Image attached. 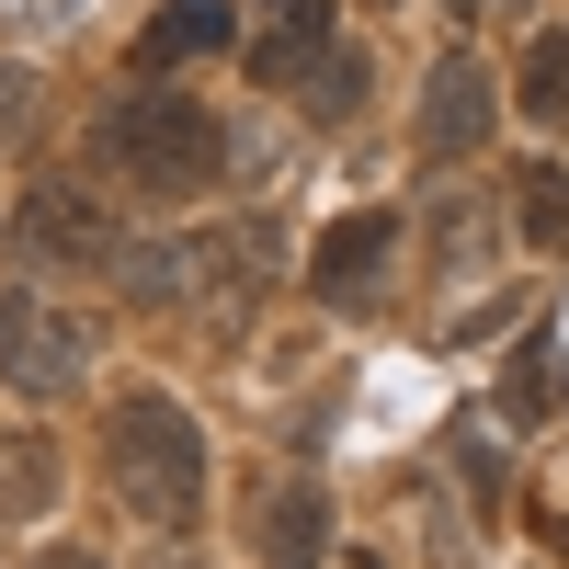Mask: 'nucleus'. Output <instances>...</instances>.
<instances>
[{
	"mask_svg": "<svg viewBox=\"0 0 569 569\" xmlns=\"http://www.w3.org/2000/svg\"><path fill=\"white\" fill-rule=\"evenodd\" d=\"M525 240H536V251H569V182H558V171L525 182Z\"/></svg>",
	"mask_w": 569,
	"mask_h": 569,
	"instance_id": "nucleus-16",
	"label": "nucleus"
},
{
	"mask_svg": "<svg viewBox=\"0 0 569 569\" xmlns=\"http://www.w3.org/2000/svg\"><path fill=\"white\" fill-rule=\"evenodd\" d=\"M114 206L91 194L80 171H34L23 194H12V262L34 273H114Z\"/></svg>",
	"mask_w": 569,
	"mask_h": 569,
	"instance_id": "nucleus-3",
	"label": "nucleus"
},
{
	"mask_svg": "<svg viewBox=\"0 0 569 569\" xmlns=\"http://www.w3.org/2000/svg\"><path fill=\"white\" fill-rule=\"evenodd\" d=\"M297 80H308V114H319V126L365 103V58H353V46H319V58H308Z\"/></svg>",
	"mask_w": 569,
	"mask_h": 569,
	"instance_id": "nucleus-14",
	"label": "nucleus"
},
{
	"mask_svg": "<svg viewBox=\"0 0 569 569\" xmlns=\"http://www.w3.org/2000/svg\"><path fill=\"white\" fill-rule=\"evenodd\" d=\"M490 126H501V80H490V58H479V46H445L433 80H421V160H445V171L479 160Z\"/></svg>",
	"mask_w": 569,
	"mask_h": 569,
	"instance_id": "nucleus-6",
	"label": "nucleus"
},
{
	"mask_svg": "<svg viewBox=\"0 0 569 569\" xmlns=\"http://www.w3.org/2000/svg\"><path fill=\"white\" fill-rule=\"evenodd\" d=\"M388 262H399V217H330L319 228V251H308V297L319 308H365L376 284H388Z\"/></svg>",
	"mask_w": 569,
	"mask_h": 569,
	"instance_id": "nucleus-7",
	"label": "nucleus"
},
{
	"mask_svg": "<svg viewBox=\"0 0 569 569\" xmlns=\"http://www.w3.org/2000/svg\"><path fill=\"white\" fill-rule=\"evenodd\" d=\"M46 501H58V445H46V433H0V512L34 525Z\"/></svg>",
	"mask_w": 569,
	"mask_h": 569,
	"instance_id": "nucleus-12",
	"label": "nucleus"
},
{
	"mask_svg": "<svg viewBox=\"0 0 569 569\" xmlns=\"http://www.w3.org/2000/svg\"><path fill=\"white\" fill-rule=\"evenodd\" d=\"M46 569H91V558H46Z\"/></svg>",
	"mask_w": 569,
	"mask_h": 569,
	"instance_id": "nucleus-19",
	"label": "nucleus"
},
{
	"mask_svg": "<svg viewBox=\"0 0 569 569\" xmlns=\"http://www.w3.org/2000/svg\"><path fill=\"white\" fill-rule=\"evenodd\" d=\"M353 569H376V558H353Z\"/></svg>",
	"mask_w": 569,
	"mask_h": 569,
	"instance_id": "nucleus-20",
	"label": "nucleus"
},
{
	"mask_svg": "<svg viewBox=\"0 0 569 569\" xmlns=\"http://www.w3.org/2000/svg\"><path fill=\"white\" fill-rule=\"evenodd\" d=\"M262 273H273V217H228L206 240H182V308H206V330H240Z\"/></svg>",
	"mask_w": 569,
	"mask_h": 569,
	"instance_id": "nucleus-5",
	"label": "nucleus"
},
{
	"mask_svg": "<svg viewBox=\"0 0 569 569\" xmlns=\"http://www.w3.org/2000/svg\"><path fill=\"white\" fill-rule=\"evenodd\" d=\"M91 149L114 160V182H126V194H160V206H182V194H206V182H217V160H228V126L194 103V91H171L160 69H137V91H114V103H103Z\"/></svg>",
	"mask_w": 569,
	"mask_h": 569,
	"instance_id": "nucleus-1",
	"label": "nucleus"
},
{
	"mask_svg": "<svg viewBox=\"0 0 569 569\" xmlns=\"http://www.w3.org/2000/svg\"><path fill=\"white\" fill-rule=\"evenodd\" d=\"M433 240H445L456 262H479V251H490V217H479V206H467V194H456V182H445V194H433Z\"/></svg>",
	"mask_w": 569,
	"mask_h": 569,
	"instance_id": "nucleus-17",
	"label": "nucleus"
},
{
	"mask_svg": "<svg viewBox=\"0 0 569 569\" xmlns=\"http://www.w3.org/2000/svg\"><path fill=\"white\" fill-rule=\"evenodd\" d=\"M330 46V0H262V80H297Z\"/></svg>",
	"mask_w": 569,
	"mask_h": 569,
	"instance_id": "nucleus-11",
	"label": "nucleus"
},
{
	"mask_svg": "<svg viewBox=\"0 0 569 569\" xmlns=\"http://www.w3.org/2000/svg\"><path fill=\"white\" fill-rule=\"evenodd\" d=\"M445 445H456V479H467V501L490 512V501H501V445H490V421H456Z\"/></svg>",
	"mask_w": 569,
	"mask_h": 569,
	"instance_id": "nucleus-15",
	"label": "nucleus"
},
{
	"mask_svg": "<svg viewBox=\"0 0 569 569\" xmlns=\"http://www.w3.org/2000/svg\"><path fill=\"white\" fill-rule=\"evenodd\" d=\"M512 103L536 126H569V34H536L525 46V80H512Z\"/></svg>",
	"mask_w": 569,
	"mask_h": 569,
	"instance_id": "nucleus-13",
	"label": "nucleus"
},
{
	"mask_svg": "<svg viewBox=\"0 0 569 569\" xmlns=\"http://www.w3.org/2000/svg\"><path fill=\"white\" fill-rule=\"evenodd\" d=\"M240 34V12L228 0H171V12H149V34H137V69H171V58H206V46Z\"/></svg>",
	"mask_w": 569,
	"mask_h": 569,
	"instance_id": "nucleus-10",
	"label": "nucleus"
},
{
	"mask_svg": "<svg viewBox=\"0 0 569 569\" xmlns=\"http://www.w3.org/2000/svg\"><path fill=\"white\" fill-rule=\"evenodd\" d=\"M558 410H569V365H558V330L536 319L501 365V421H558Z\"/></svg>",
	"mask_w": 569,
	"mask_h": 569,
	"instance_id": "nucleus-9",
	"label": "nucleus"
},
{
	"mask_svg": "<svg viewBox=\"0 0 569 569\" xmlns=\"http://www.w3.org/2000/svg\"><path fill=\"white\" fill-rule=\"evenodd\" d=\"M251 525H262V569H319V558H330V501H319V479H273Z\"/></svg>",
	"mask_w": 569,
	"mask_h": 569,
	"instance_id": "nucleus-8",
	"label": "nucleus"
},
{
	"mask_svg": "<svg viewBox=\"0 0 569 569\" xmlns=\"http://www.w3.org/2000/svg\"><path fill=\"white\" fill-rule=\"evenodd\" d=\"M103 467H114V490H126V512L149 536H194V512H206V433H194V410L171 388H126L103 410Z\"/></svg>",
	"mask_w": 569,
	"mask_h": 569,
	"instance_id": "nucleus-2",
	"label": "nucleus"
},
{
	"mask_svg": "<svg viewBox=\"0 0 569 569\" xmlns=\"http://www.w3.org/2000/svg\"><path fill=\"white\" fill-rule=\"evenodd\" d=\"M34 126V69H0V137Z\"/></svg>",
	"mask_w": 569,
	"mask_h": 569,
	"instance_id": "nucleus-18",
	"label": "nucleus"
},
{
	"mask_svg": "<svg viewBox=\"0 0 569 569\" xmlns=\"http://www.w3.org/2000/svg\"><path fill=\"white\" fill-rule=\"evenodd\" d=\"M0 376H12L23 399H69L91 376V330L69 308H46L34 284H12V297H0Z\"/></svg>",
	"mask_w": 569,
	"mask_h": 569,
	"instance_id": "nucleus-4",
	"label": "nucleus"
}]
</instances>
